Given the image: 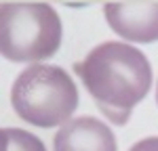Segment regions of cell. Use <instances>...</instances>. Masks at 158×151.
I'll use <instances>...</instances> for the list:
<instances>
[{
    "label": "cell",
    "instance_id": "6",
    "mask_svg": "<svg viewBox=\"0 0 158 151\" xmlns=\"http://www.w3.org/2000/svg\"><path fill=\"white\" fill-rule=\"evenodd\" d=\"M4 151H47L44 143L21 128H6V149Z\"/></svg>",
    "mask_w": 158,
    "mask_h": 151
},
{
    "label": "cell",
    "instance_id": "5",
    "mask_svg": "<svg viewBox=\"0 0 158 151\" xmlns=\"http://www.w3.org/2000/svg\"><path fill=\"white\" fill-rule=\"evenodd\" d=\"M53 147L55 151H118L110 126L91 115L65 122L53 138Z\"/></svg>",
    "mask_w": 158,
    "mask_h": 151
},
{
    "label": "cell",
    "instance_id": "8",
    "mask_svg": "<svg viewBox=\"0 0 158 151\" xmlns=\"http://www.w3.org/2000/svg\"><path fill=\"white\" fill-rule=\"evenodd\" d=\"M2 143H4V128H0V151H2Z\"/></svg>",
    "mask_w": 158,
    "mask_h": 151
},
{
    "label": "cell",
    "instance_id": "9",
    "mask_svg": "<svg viewBox=\"0 0 158 151\" xmlns=\"http://www.w3.org/2000/svg\"><path fill=\"white\" fill-rule=\"evenodd\" d=\"M156 103H158V86H156Z\"/></svg>",
    "mask_w": 158,
    "mask_h": 151
},
{
    "label": "cell",
    "instance_id": "2",
    "mask_svg": "<svg viewBox=\"0 0 158 151\" xmlns=\"http://www.w3.org/2000/svg\"><path fill=\"white\" fill-rule=\"evenodd\" d=\"M15 113L40 128L63 126L78 107V88L65 69L34 63L17 76L11 88Z\"/></svg>",
    "mask_w": 158,
    "mask_h": 151
},
{
    "label": "cell",
    "instance_id": "3",
    "mask_svg": "<svg viewBox=\"0 0 158 151\" xmlns=\"http://www.w3.org/2000/svg\"><path fill=\"white\" fill-rule=\"evenodd\" d=\"M63 27L57 11L44 2L0 4V55L15 63H38L61 46Z\"/></svg>",
    "mask_w": 158,
    "mask_h": 151
},
{
    "label": "cell",
    "instance_id": "4",
    "mask_svg": "<svg viewBox=\"0 0 158 151\" xmlns=\"http://www.w3.org/2000/svg\"><path fill=\"white\" fill-rule=\"evenodd\" d=\"M103 15L110 27L129 42L158 40V2L106 4Z\"/></svg>",
    "mask_w": 158,
    "mask_h": 151
},
{
    "label": "cell",
    "instance_id": "1",
    "mask_svg": "<svg viewBox=\"0 0 158 151\" xmlns=\"http://www.w3.org/2000/svg\"><path fill=\"white\" fill-rule=\"evenodd\" d=\"M101 113L114 124H127L137 103L152 86V65L127 42H103L74 65Z\"/></svg>",
    "mask_w": 158,
    "mask_h": 151
},
{
    "label": "cell",
    "instance_id": "7",
    "mask_svg": "<svg viewBox=\"0 0 158 151\" xmlns=\"http://www.w3.org/2000/svg\"><path fill=\"white\" fill-rule=\"evenodd\" d=\"M129 151H158V137H148L135 143Z\"/></svg>",
    "mask_w": 158,
    "mask_h": 151
}]
</instances>
